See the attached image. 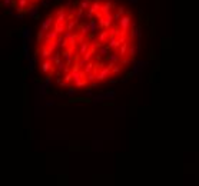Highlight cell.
Wrapping results in <instances>:
<instances>
[{
	"label": "cell",
	"instance_id": "36",
	"mask_svg": "<svg viewBox=\"0 0 199 186\" xmlns=\"http://www.w3.org/2000/svg\"><path fill=\"white\" fill-rule=\"evenodd\" d=\"M13 1H14V0H3V6H4L6 9H9V10H10V9L13 7V6H12V3H13Z\"/></svg>",
	"mask_w": 199,
	"mask_h": 186
},
{
	"label": "cell",
	"instance_id": "39",
	"mask_svg": "<svg viewBox=\"0 0 199 186\" xmlns=\"http://www.w3.org/2000/svg\"><path fill=\"white\" fill-rule=\"evenodd\" d=\"M120 17H122V14H120V13H118V12H115V13H113V20H115L116 23H119Z\"/></svg>",
	"mask_w": 199,
	"mask_h": 186
},
{
	"label": "cell",
	"instance_id": "28",
	"mask_svg": "<svg viewBox=\"0 0 199 186\" xmlns=\"http://www.w3.org/2000/svg\"><path fill=\"white\" fill-rule=\"evenodd\" d=\"M86 63H87V60H86L85 57H78V62H76V65L79 66L80 69H83V67L86 66Z\"/></svg>",
	"mask_w": 199,
	"mask_h": 186
},
{
	"label": "cell",
	"instance_id": "45",
	"mask_svg": "<svg viewBox=\"0 0 199 186\" xmlns=\"http://www.w3.org/2000/svg\"><path fill=\"white\" fill-rule=\"evenodd\" d=\"M129 1H130V3H136L138 0H129Z\"/></svg>",
	"mask_w": 199,
	"mask_h": 186
},
{
	"label": "cell",
	"instance_id": "8",
	"mask_svg": "<svg viewBox=\"0 0 199 186\" xmlns=\"http://www.w3.org/2000/svg\"><path fill=\"white\" fill-rule=\"evenodd\" d=\"M89 50V40L86 39L85 42H82L78 47V57H83V55Z\"/></svg>",
	"mask_w": 199,
	"mask_h": 186
},
{
	"label": "cell",
	"instance_id": "34",
	"mask_svg": "<svg viewBox=\"0 0 199 186\" xmlns=\"http://www.w3.org/2000/svg\"><path fill=\"white\" fill-rule=\"evenodd\" d=\"M73 32H75V30H66V32L63 33V36H65V39H67V40H70V39L73 37V35H75Z\"/></svg>",
	"mask_w": 199,
	"mask_h": 186
},
{
	"label": "cell",
	"instance_id": "20",
	"mask_svg": "<svg viewBox=\"0 0 199 186\" xmlns=\"http://www.w3.org/2000/svg\"><path fill=\"white\" fill-rule=\"evenodd\" d=\"M136 52H138V47H136V44L130 43V44H129V52H127V56L133 59V57L136 56Z\"/></svg>",
	"mask_w": 199,
	"mask_h": 186
},
{
	"label": "cell",
	"instance_id": "7",
	"mask_svg": "<svg viewBox=\"0 0 199 186\" xmlns=\"http://www.w3.org/2000/svg\"><path fill=\"white\" fill-rule=\"evenodd\" d=\"M109 37H110V35H109V29H102V30L97 33V40H99L102 44H106L108 40H109Z\"/></svg>",
	"mask_w": 199,
	"mask_h": 186
},
{
	"label": "cell",
	"instance_id": "1",
	"mask_svg": "<svg viewBox=\"0 0 199 186\" xmlns=\"http://www.w3.org/2000/svg\"><path fill=\"white\" fill-rule=\"evenodd\" d=\"M118 26H119L122 35H127V30H129L130 26H132V16H130V13H126V14H123V16L120 17Z\"/></svg>",
	"mask_w": 199,
	"mask_h": 186
},
{
	"label": "cell",
	"instance_id": "19",
	"mask_svg": "<svg viewBox=\"0 0 199 186\" xmlns=\"http://www.w3.org/2000/svg\"><path fill=\"white\" fill-rule=\"evenodd\" d=\"M83 70H85V73H90V72H93L95 70V60H90V62H87L86 63V66L83 67Z\"/></svg>",
	"mask_w": 199,
	"mask_h": 186
},
{
	"label": "cell",
	"instance_id": "10",
	"mask_svg": "<svg viewBox=\"0 0 199 186\" xmlns=\"http://www.w3.org/2000/svg\"><path fill=\"white\" fill-rule=\"evenodd\" d=\"M136 39H140V30L136 26H130V33H129V40L135 42Z\"/></svg>",
	"mask_w": 199,
	"mask_h": 186
},
{
	"label": "cell",
	"instance_id": "9",
	"mask_svg": "<svg viewBox=\"0 0 199 186\" xmlns=\"http://www.w3.org/2000/svg\"><path fill=\"white\" fill-rule=\"evenodd\" d=\"M105 59H106V62H108V63H119L122 57H120L119 52H113V53H109Z\"/></svg>",
	"mask_w": 199,
	"mask_h": 186
},
{
	"label": "cell",
	"instance_id": "18",
	"mask_svg": "<svg viewBox=\"0 0 199 186\" xmlns=\"http://www.w3.org/2000/svg\"><path fill=\"white\" fill-rule=\"evenodd\" d=\"M44 44V43H43ZM47 47H49V50H50V53H55L57 49H59V44H57V40H52V42H49L47 43Z\"/></svg>",
	"mask_w": 199,
	"mask_h": 186
},
{
	"label": "cell",
	"instance_id": "43",
	"mask_svg": "<svg viewBox=\"0 0 199 186\" xmlns=\"http://www.w3.org/2000/svg\"><path fill=\"white\" fill-rule=\"evenodd\" d=\"M86 95H87V96H92V89H89V90H87V93H86Z\"/></svg>",
	"mask_w": 199,
	"mask_h": 186
},
{
	"label": "cell",
	"instance_id": "35",
	"mask_svg": "<svg viewBox=\"0 0 199 186\" xmlns=\"http://www.w3.org/2000/svg\"><path fill=\"white\" fill-rule=\"evenodd\" d=\"M105 96H106V100H115V92H106Z\"/></svg>",
	"mask_w": 199,
	"mask_h": 186
},
{
	"label": "cell",
	"instance_id": "40",
	"mask_svg": "<svg viewBox=\"0 0 199 186\" xmlns=\"http://www.w3.org/2000/svg\"><path fill=\"white\" fill-rule=\"evenodd\" d=\"M116 12H118V13H120L122 16H123V14H126V10H125V7H123V6H119V7L116 9Z\"/></svg>",
	"mask_w": 199,
	"mask_h": 186
},
{
	"label": "cell",
	"instance_id": "17",
	"mask_svg": "<svg viewBox=\"0 0 199 186\" xmlns=\"http://www.w3.org/2000/svg\"><path fill=\"white\" fill-rule=\"evenodd\" d=\"M97 19H92L89 20V27H90V33H97V26H99V22H96Z\"/></svg>",
	"mask_w": 199,
	"mask_h": 186
},
{
	"label": "cell",
	"instance_id": "42",
	"mask_svg": "<svg viewBox=\"0 0 199 186\" xmlns=\"http://www.w3.org/2000/svg\"><path fill=\"white\" fill-rule=\"evenodd\" d=\"M49 4H50L49 0H43V6H49Z\"/></svg>",
	"mask_w": 199,
	"mask_h": 186
},
{
	"label": "cell",
	"instance_id": "21",
	"mask_svg": "<svg viewBox=\"0 0 199 186\" xmlns=\"http://www.w3.org/2000/svg\"><path fill=\"white\" fill-rule=\"evenodd\" d=\"M60 57H62V53H60V52H59V49H57L55 53H52V56L49 57V60H50V62H53V63H56Z\"/></svg>",
	"mask_w": 199,
	"mask_h": 186
},
{
	"label": "cell",
	"instance_id": "44",
	"mask_svg": "<svg viewBox=\"0 0 199 186\" xmlns=\"http://www.w3.org/2000/svg\"><path fill=\"white\" fill-rule=\"evenodd\" d=\"M30 1H32V3H39L40 0H30Z\"/></svg>",
	"mask_w": 199,
	"mask_h": 186
},
{
	"label": "cell",
	"instance_id": "25",
	"mask_svg": "<svg viewBox=\"0 0 199 186\" xmlns=\"http://www.w3.org/2000/svg\"><path fill=\"white\" fill-rule=\"evenodd\" d=\"M83 57H85L87 62H90V60H93V57H95V52H92V50L89 49V50H87V52L83 55Z\"/></svg>",
	"mask_w": 199,
	"mask_h": 186
},
{
	"label": "cell",
	"instance_id": "6",
	"mask_svg": "<svg viewBox=\"0 0 199 186\" xmlns=\"http://www.w3.org/2000/svg\"><path fill=\"white\" fill-rule=\"evenodd\" d=\"M113 7H115V3L113 1H110V0H106L103 4H102V9H100V13L103 14V16H106V14H109V13H112V10H113Z\"/></svg>",
	"mask_w": 199,
	"mask_h": 186
},
{
	"label": "cell",
	"instance_id": "22",
	"mask_svg": "<svg viewBox=\"0 0 199 186\" xmlns=\"http://www.w3.org/2000/svg\"><path fill=\"white\" fill-rule=\"evenodd\" d=\"M109 35L110 36H119L120 35V29H119V26H110L109 27Z\"/></svg>",
	"mask_w": 199,
	"mask_h": 186
},
{
	"label": "cell",
	"instance_id": "26",
	"mask_svg": "<svg viewBox=\"0 0 199 186\" xmlns=\"http://www.w3.org/2000/svg\"><path fill=\"white\" fill-rule=\"evenodd\" d=\"M90 4H92V0H82V1H80V7H82V9H85V10H87V9H89V7H90Z\"/></svg>",
	"mask_w": 199,
	"mask_h": 186
},
{
	"label": "cell",
	"instance_id": "2",
	"mask_svg": "<svg viewBox=\"0 0 199 186\" xmlns=\"http://www.w3.org/2000/svg\"><path fill=\"white\" fill-rule=\"evenodd\" d=\"M112 69L109 67V66H103L99 72H97V82H103V80H106L108 77H110L112 76Z\"/></svg>",
	"mask_w": 199,
	"mask_h": 186
},
{
	"label": "cell",
	"instance_id": "37",
	"mask_svg": "<svg viewBox=\"0 0 199 186\" xmlns=\"http://www.w3.org/2000/svg\"><path fill=\"white\" fill-rule=\"evenodd\" d=\"M23 53H25V57H26L27 60H30V56H29V50H27V43H25V44H23Z\"/></svg>",
	"mask_w": 199,
	"mask_h": 186
},
{
	"label": "cell",
	"instance_id": "12",
	"mask_svg": "<svg viewBox=\"0 0 199 186\" xmlns=\"http://www.w3.org/2000/svg\"><path fill=\"white\" fill-rule=\"evenodd\" d=\"M100 9H102V3L100 1H92V4H90V7L86 10V12H89V13H97V12H100Z\"/></svg>",
	"mask_w": 199,
	"mask_h": 186
},
{
	"label": "cell",
	"instance_id": "13",
	"mask_svg": "<svg viewBox=\"0 0 199 186\" xmlns=\"http://www.w3.org/2000/svg\"><path fill=\"white\" fill-rule=\"evenodd\" d=\"M50 56H52V53H50L47 44H43L42 49H40V59H42V60H47Z\"/></svg>",
	"mask_w": 199,
	"mask_h": 186
},
{
	"label": "cell",
	"instance_id": "5",
	"mask_svg": "<svg viewBox=\"0 0 199 186\" xmlns=\"http://www.w3.org/2000/svg\"><path fill=\"white\" fill-rule=\"evenodd\" d=\"M59 36H60V33H59V32H57V30H56V29L53 27L52 30L46 32V36H44V40H43V43H44V44H47L49 42H52V40H56V39H57Z\"/></svg>",
	"mask_w": 199,
	"mask_h": 186
},
{
	"label": "cell",
	"instance_id": "31",
	"mask_svg": "<svg viewBox=\"0 0 199 186\" xmlns=\"http://www.w3.org/2000/svg\"><path fill=\"white\" fill-rule=\"evenodd\" d=\"M120 66H122L120 63H116V65H115V66L112 67V73H113V74L120 73V70H122V67H120Z\"/></svg>",
	"mask_w": 199,
	"mask_h": 186
},
{
	"label": "cell",
	"instance_id": "15",
	"mask_svg": "<svg viewBox=\"0 0 199 186\" xmlns=\"http://www.w3.org/2000/svg\"><path fill=\"white\" fill-rule=\"evenodd\" d=\"M110 50H112V49H110V47H109V44L106 43V44H103V46H102V47L96 52V53H97V55H100L102 57H106V56L110 53Z\"/></svg>",
	"mask_w": 199,
	"mask_h": 186
},
{
	"label": "cell",
	"instance_id": "41",
	"mask_svg": "<svg viewBox=\"0 0 199 186\" xmlns=\"http://www.w3.org/2000/svg\"><path fill=\"white\" fill-rule=\"evenodd\" d=\"M44 105H46L47 108H50V106H53V105H55V100H47Z\"/></svg>",
	"mask_w": 199,
	"mask_h": 186
},
{
	"label": "cell",
	"instance_id": "3",
	"mask_svg": "<svg viewBox=\"0 0 199 186\" xmlns=\"http://www.w3.org/2000/svg\"><path fill=\"white\" fill-rule=\"evenodd\" d=\"M55 69V63L53 62H50L49 59L47 60H42L40 62V70H42V73L44 74H49L52 70Z\"/></svg>",
	"mask_w": 199,
	"mask_h": 186
},
{
	"label": "cell",
	"instance_id": "30",
	"mask_svg": "<svg viewBox=\"0 0 199 186\" xmlns=\"http://www.w3.org/2000/svg\"><path fill=\"white\" fill-rule=\"evenodd\" d=\"M63 79L70 84V83H73V76H72V73H63Z\"/></svg>",
	"mask_w": 199,
	"mask_h": 186
},
{
	"label": "cell",
	"instance_id": "23",
	"mask_svg": "<svg viewBox=\"0 0 199 186\" xmlns=\"http://www.w3.org/2000/svg\"><path fill=\"white\" fill-rule=\"evenodd\" d=\"M79 33L80 35H83V36H86V35H89L90 33V27H89V25H82L79 27Z\"/></svg>",
	"mask_w": 199,
	"mask_h": 186
},
{
	"label": "cell",
	"instance_id": "11",
	"mask_svg": "<svg viewBox=\"0 0 199 186\" xmlns=\"http://www.w3.org/2000/svg\"><path fill=\"white\" fill-rule=\"evenodd\" d=\"M108 44H109V47H110L112 50H118L119 46H120V42L116 36H110L109 40H108Z\"/></svg>",
	"mask_w": 199,
	"mask_h": 186
},
{
	"label": "cell",
	"instance_id": "24",
	"mask_svg": "<svg viewBox=\"0 0 199 186\" xmlns=\"http://www.w3.org/2000/svg\"><path fill=\"white\" fill-rule=\"evenodd\" d=\"M44 36H46V30L40 27V30L37 32V36H36V40H37V43H42V42L44 40Z\"/></svg>",
	"mask_w": 199,
	"mask_h": 186
},
{
	"label": "cell",
	"instance_id": "16",
	"mask_svg": "<svg viewBox=\"0 0 199 186\" xmlns=\"http://www.w3.org/2000/svg\"><path fill=\"white\" fill-rule=\"evenodd\" d=\"M65 66H66V60H65L63 57H60V59L55 63V67H56V70H57V74L60 73V72H63Z\"/></svg>",
	"mask_w": 199,
	"mask_h": 186
},
{
	"label": "cell",
	"instance_id": "27",
	"mask_svg": "<svg viewBox=\"0 0 199 186\" xmlns=\"http://www.w3.org/2000/svg\"><path fill=\"white\" fill-rule=\"evenodd\" d=\"M30 35H32V29L30 27H25L23 29V33H22L23 39H30Z\"/></svg>",
	"mask_w": 199,
	"mask_h": 186
},
{
	"label": "cell",
	"instance_id": "14",
	"mask_svg": "<svg viewBox=\"0 0 199 186\" xmlns=\"http://www.w3.org/2000/svg\"><path fill=\"white\" fill-rule=\"evenodd\" d=\"M129 42H126V43H122L119 46V49H118V52H119L120 57H126L127 56V52H129Z\"/></svg>",
	"mask_w": 199,
	"mask_h": 186
},
{
	"label": "cell",
	"instance_id": "33",
	"mask_svg": "<svg viewBox=\"0 0 199 186\" xmlns=\"http://www.w3.org/2000/svg\"><path fill=\"white\" fill-rule=\"evenodd\" d=\"M46 89H47V86H46L44 83H43V84H40V86H39V93L42 95V96H44V95L47 93V90H46Z\"/></svg>",
	"mask_w": 199,
	"mask_h": 186
},
{
	"label": "cell",
	"instance_id": "4",
	"mask_svg": "<svg viewBox=\"0 0 199 186\" xmlns=\"http://www.w3.org/2000/svg\"><path fill=\"white\" fill-rule=\"evenodd\" d=\"M55 17L52 16V14H49L44 20H43V23H42V29H44L46 32H49V30H52V27H55Z\"/></svg>",
	"mask_w": 199,
	"mask_h": 186
},
{
	"label": "cell",
	"instance_id": "38",
	"mask_svg": "<svg viewBox=\"0 0 199 186\" xmlns=\"http://www.w3.org/2000/svg\"><path fill=\"white\" fill-rule=\"evenodd\" d=\"M75 95H76V89H73V87H69V90H67L66 96H75Z\"/></svg>",
	"mask_w": 199,
	"mask_h": 186
},
{
	"label": "cell",
	"instance_id": "32",
	"mask_svg": "<svg viewBox=\"0 0 199 186\" xmlns=\"http://www.w3.org/2000/svg\"><path fill=\"white\" fill-rule=\"evenodd\" d=\"M135 65H138V66L143 70V69H146V67L149 66V62H135Z\"/></svg>",
	"mask_w": 199,
	"mask_h": 186
},
{
	"label": "cell",
	"instance_id": "29",
	"mask_svg": "<svg viewBox=\"0 0 199 186\" xmlns=\"http://www.w3.org/2000/svg\"><path fill=\"white\" fill-rule=\"evenodd\" d=\"M105 100H106V96L105 95H97V96L93 97V102H96V103H102Z\"/></svg>",
	"mask_w": 199,
	"mask_h": 186
}]
</instances>
